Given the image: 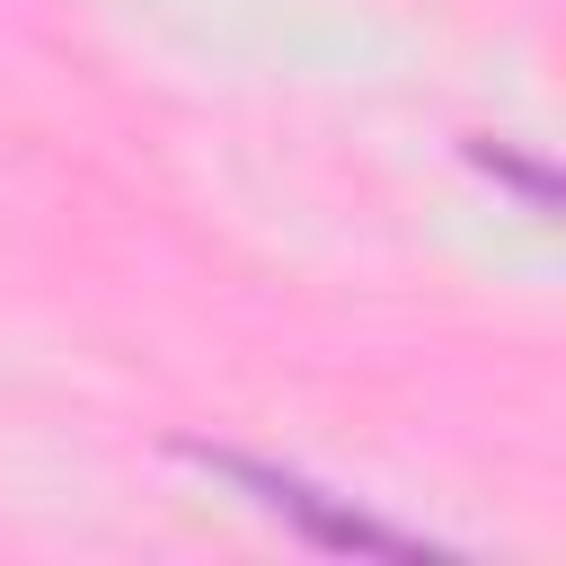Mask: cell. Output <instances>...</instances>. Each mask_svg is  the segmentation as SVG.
<instances>
[{
	"mask_svg": "<svg viewBox=\"0 0 566 566\" xmlns=\"http://www.w3.org/2000/svg\"><path fill=\"white\" fill-rule=\"evenodd\" d=\"M203 478H221V486H239L256 513H274L283 531H301L310 548H345V557H442L424 531H407V522H389V513H371V504H354V495H327L318 478H301V469H274V460H256V451H221V442H177Z\"/></svg>",
	"mask_w": 566,
	"mask_h": 566,
	"instance_id": "cell-1",
	"label": "cell"
},
{
	"mask_svg": "<svg viewBox=\"0 0 566 566\" xmlns=\"http://www.w3.org/2000/svg\"><path fill=\"white\" fill-rule=\"evenodd\" d=\"M469 159H478L486 177H504L531 212H548V203H557V186H548V168H539V159H513V150H486V142H469Z\"/></svg>",
	"mask_w": 566,
	"mask_h": 566,
	"instance_id": "cell-2",
	"label": "cell"
}]
</instances>
